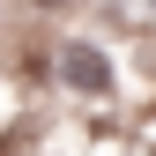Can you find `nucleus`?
<instances>
[{"label": "nucleus", "mask_w": 156, "mask_h": 156, "mask_svg": "<svg viewBox=\"0 0 156 156\" xmlns=\"http://www.w3.org/2000/svg\"><path fill=\"white\" fill-rule=\"evenodd\" d=\"M52 82H60L67 97H82V104H112V97H119V60H112L97 37H60Z\"/></svg>", "instance_id": "f257e3e1"}, {"label": "nucleus", "mask_w": 156, "mask_h": 156, "mask_svg": "<svg viewBox=\"0 0 156 156\" xmlns=\"http://www.w3.org/2000/svg\"><path fill=\"white\" fill-rule=\"evenodd\" d=\"M30 8H37V15H60V8H74V0H30Z\"/></svg>", "instance_id": "f03ea898"}, {"label": "nucleus", "mask_w": 156, "mask_h": 156, "mask_svg": "<svg viewBox=\"0 0 156 156\" xmlns=\"http://www.w3.org/2000/svg\"><path fill=\"white\" fill-rule=\"evenodd\" d=\"M141 15H156V0H141Z\"/></svg>", "instance_id": "7ed1b4c3"}, {"label": "nucleus", "mask_w": 156, "mask_h": 156, "mask_svg": "<svg viewBox=\"0 0 156 156\" xmlns=\"http://www.w3.org/2000/svg\"><path fill=\"white\" fill-rule=\"evenodd\" d=\"M149 156H156V141H149Z\"/></svg>", "instance_id": "20e7f679"}]
</instances>
